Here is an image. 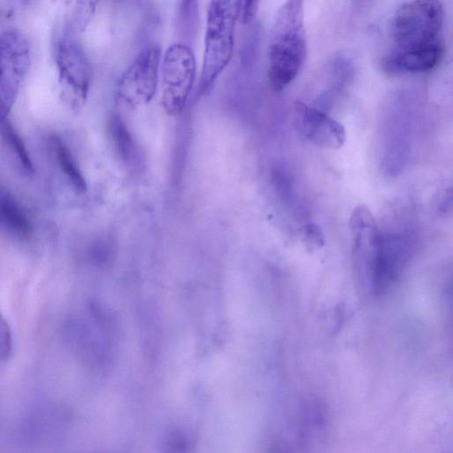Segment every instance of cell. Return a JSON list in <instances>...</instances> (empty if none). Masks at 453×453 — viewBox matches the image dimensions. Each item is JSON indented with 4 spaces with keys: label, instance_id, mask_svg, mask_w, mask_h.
<instances>
[{
    "label": "cell",
    "instance_id": "obj_4",
    "mask_svg": "<svg viewBox=\"0 0 453 453\" xmlns=\"http://www.w3.org/2000/svg\"><path fill=\"white\" fill-rule=\"evenodd\" d=\"M196 63L192 49L184 43L171 44L160 63L161 104L169 115L180 113L191 92Z\"/></svg>",
    "mask_w": 453,
    "mask_h": 453
},
{
    "label": "cell",
    "instance_id": "obj_19",
    "mask_svg": "<svg viewBox=\"0 0 453 453\" xmlns=\"http://www.w3.org/2000/svg\"><path fill=\"white\" fill-rule=\"evenodd\" d=\"M29 0H21L24 4L27 3Z\"/></svg>",
    "mask_w": 453,
    "mask_h": 453
},
{
    "label": "cell",
    "instance_id": "obj_3",
    "mask_svg": "<svg viewBox=\"0 0 453 453\" xmlns=\"http://www.w3.org/2000/svg\"><path fill=\"white\" fill-rule=\"evenodd\" d=\"M233 0H211L207 10L199 93L206 95L229 64L234 46Z\"/></svg>",
    "mask_w": 453,
    "mask_h": 453
},
{
    "label": "cell",
    "instance_id": "obj_9",
    "mask_svg": "<svg viewBox=\"0 0 453 453\" xmlns=\"http://www.w3.org/2000/svg\"><path fill=\"white\" fill-rule=\"evenodd\" d=\"M292 116L296 130L313 144L334 150L344 144L345 128L324 111L296 102Z\"/></svg>",
    "mask_w": 453,
    "mask_h": 453
},
{
    "label": "cell",
    "instance_id": "obj_20",
    "mask_svg": "<svg viewBox=\"0 0 453 453\" xmlns=\"http://www.w3.org/2000/svg\"><path fill=\"white\" fill-rule=\"evenodd\" d=\"M50 1H52V2H56L57 0H50Z\"/></svg>",
    "mask_w": 453,
    "mask_h": 453
},
{
    "label": "cell",
    "instance_id": "obj_18",
    "mask_svg": "<svg viewBox=\"0 0 453 453\" xmlns=\"http://www.w3.org/2000/svg\"><path fill=\"white\" fill-rule=\"evenodd\" d=\"M194 0H183V4L188 7Z\"/></svg>",
    "mask_w": 453,
    "mask_h": 453
},
{
    "label": "cell",
    "instance_id": "obj_15",
    "mask_svg": "<svg viewBox=\"0 0 453 453\" xmlns=\"http://www.w3.org/2000/svg\"><path fill=\"white\" fill-rule=\"evenodd\" d=\"M260 0H233L236 20L242 25L251 23L258 11Z\"/></svg>",
    "mask_w": 453,
    "mask_h": 453
},
{
    "label": "cell",
    "instance_id": "obj_8",
    "mask_svg": "<svg viewBox=\"0 0 453 453\" xmlns=\"http://www.w3.org/2000/svg\"><path fill=\"white\" fill-rule=\"evenodd\" d=\"M411 250V236L406 232H381L380 250L367 278L374 294L380 295L395 283L409 263Z\"/></svg>",
    "mask_w": 453,
    "mask_h": 453
},
{
    "label": "cell",
    "instance_id": "obj_16",
    "mask_svg": "<svg viewBox=\"0 0 453 453\" xmlns=\"http://www.w3.org/2000/svg\"><path fill=\"white\" fill-rule=\"evenodd\" d=\"M300 236L305 246L311 250L319 249L325 243L321 228L314 223L303 226L300 230Z\"/></svg>",
    "mask_w": 453,
    "mask_h": 453
},
{
    "label": "cell",
    "instance_id": "obj_10",
    "mask_svg": "<svg viewBox=\"0 0 453 453\" xmlns=\"http://www.w3.org/2000/svg\"><path fill=\"white\" fill-rule=\"evenodd\" d=\"M0 229L19 241H27L33 233L32 222L16 197L0 186Z\"/></svg>",
    "mask_w": 453,
    "mask_h": 453
},
{
    "label": "cell",
    "instance_id": "obj_14",
    "mask_svg": "<svg viewBox=\"0 0 453 453\" xmlns=\"http://www.w3.org/2000/svg\"><path fill=\"white\" fill-rule=\"evenodd\" d=\"M99 0H75L72 12L71 29L75 33L84 32L91 23Z\"/></svg>",
    "mask_w": 453,
    "mask_h": 453
},
{
    "label": "cell",
    "instance_id": "obj_6",
    "mask_svg": "<svg viewBox=\"0 0 453 453\" xmlns=\"http://www.w3.org/2000/svg\"><path fill=\"white\" fill-rule=\"evenodd\" d=\"M160 63V45L154 42L144 46L119 80L118 101L130 107L149 104L157 90Z\"/></svg>",
    "mask_w": 453,
    "mask_h": 453
},
{
    "label": "cell",
    "instance_id": "obj_1",
    "mask_svg": "<svg viewBox=\"0 0 453 453\" xmlns=\"http://www.w3.org/2000/svg\"><path fill=\"white\" fill-rule=\"evenodd\" d=\"M444 10L439 0H412L403 4L388 22L392 48L383 60L395 73H424L435 68L444 54Z\"/></svg>",
    "mask_w": 453,
    "mask_h": 453
},
{
    "label": "cell",
    "instance_id": "obj_7",
    "mask_svg": "<svg viewBox=\"0 0 453 453\" xmlns=\"http://www.w3.org/2000/svg\"><path fill=\"white\" fill-rule=\"evenodd\" d=\"M73 33L70 27L65 29L57 42L55 58L62 94L73 106L80 107L88 96L91 68Z\"/></svg>",
    "mask_w": 453,
    "mask_h": 453
},
{
    "label": "cell",
    "instance_id": "obj_17",
    "mask_svg": "<svg viewBox=\"0 0 453 453\" xmlns=\"http://www.w3.org/2000/svg\"><path fill=\"white\" fill-rule=\"evenodd\" d=\"M12 350V335L11 328L0 313V360H6Z\"/></svg>",
    "mask_w": 453,
    "mask_h": 453
},
{
    "label": "cell",
    "instance_id": "obj_5",
    "mask_svg": "<svg viewBox=\"0 0 453 453\" xmlns=\"http://www.w3.org/2000/svg\"><path fill=\"white\" fill-rule=\"evenodd\" d=\"M30 65V46L25 35L9 28L0 35V124L12 111Z\"/></svg>",
    "mask_w": 453,
    "mask_h": 453
},
{
    "label": "cell",
    "instance_id": "obj_13",
    "mask_svg": "<svg viewBox=\"0 0 453 453\" xmlns=\"http://www.w3.org/2000/svg\"><path fill=\"white\" fill-rule=\"evenodd\" d=\"M109 133L115 150L121 159L129 161L134 152V143L128 129L119 116H112Z\"/></svg>",
    "mask_w": 453,
    "mask_h": 453
},
{
    "label": "cell",
    "instance_id": "obj_11",
    "mask_svg": "<svg viewBox=\"0 0 453 453\" xmlns=\"http://www.w3.org/2000/svg\"><path fill=\"white\" fill-rule=\"evenodd\" d=\"M50 143L61 172L73 188L78 193H84L87 182L69 147L58 136H52Z\"/></svg>",
    "mask_w": 453,
    "mask_h": 453
},
{
    "label": "cell",
    "instance_id": "obj_12",
    "mask_svg": "<svg viewBox=\"0 0 453 453\" xmlns=\"http://www.w3.org/2000/svg\"><path fill=\"white\" fill-rule=\"evenodd\" d=\"M0 134L4 143L15 157L20 170L27 175L34 173V165L26 145L13 126L6 119L0 124Z\"/></svg>",
    "mask_w": 453,
    "mask_h": 453
},
{
    "label": "cell",
    "instance_id": "obj_2",
    "mask_svg": "<svg viewBox=\"0 0 453 453\" xmlns=\"http://www.w3.org/2000/svg\"><path fill=\"white\" fill-rule=\"evenodd\" d=\"M303 0H286L273 23L268 47V80L275 92L297 76L307 56Z\"/></svg>",
    "mask_w": 453,
    "mask_h": 453
}]
</instances>
